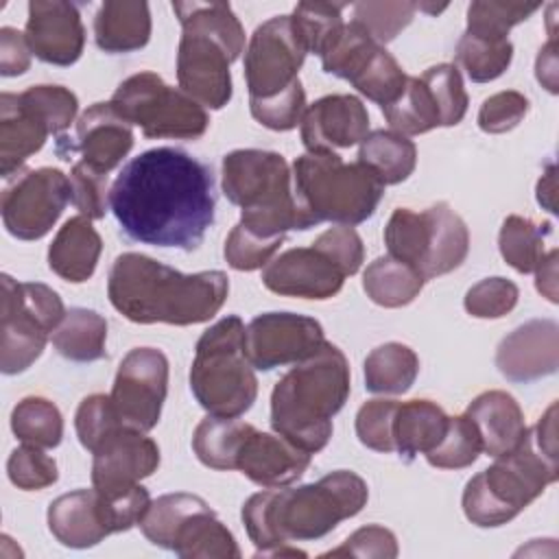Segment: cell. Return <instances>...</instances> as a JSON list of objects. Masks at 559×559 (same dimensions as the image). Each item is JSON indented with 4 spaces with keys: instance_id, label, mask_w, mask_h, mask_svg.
Segmentation results:
<instances>
[{
    "instance_id": "1",
    "label": "cell",
    "mask_w": 559,
    "mask_h": 559,
    "mask_svg": "<svg viewBox=\"0 0 559 559\" xmlns=\"http://www.w3.org/2000/svg\"><path fill=\"white\" fill-rule=\"evenodd\" d=\"M109 210L131 240L192 251L214 223L212 168L181 148L144 151L111 183Z\"/></svg>"
},
{
    "instance_id": "2",
    "label": "cell",
    "mask_w": 559,
    "mask_h": 559,
    "mask_svg": "<svg viewBox=\"0 0 559 559\" xmlns=\"http://www.w3.org/2000/svg\"><path fill=\"white\" fill-rule=\"evenodd\" d=\"M367 483L347 469H336L301 487H266L242 507V522L255 544V557H269L290 542L325 537L338 522L354 518L367 504Z\"/></svg>"
},
{
    "instance_id": "3",
    "label": "cell",
    "mask_w": 559,
    "mask_h": 559,
    "mask_svg": "<svg viewBox=\"0 0 559 559\" xmlns=\"http://www.w3.org/2000/svg\"><path fill=\"white\" fill-rule=\"evenodd\" d=\"M227 293L223 271L186 275L133 251L114 260L107 280L111 306L133 323H203L223 308Z\"/></svg>"
},
{
    "instance_id": "4",
    "label": "cell",
    "mask_w": 559,
    "mask_h": 559,
    "mask_svg": "<svg viewBox=\"0 0 559 559\" xmlns=\"http://www.w3.org/2000/svg\"><path fill=\"white\" fill-rule=\"evenodd\" d=\"M349 395L345 354L325 343L314 356L286 371L271 393V426L297 448L314 454L332 437V417Z\"/></svg>"
},
{
    "instance_id": "5",
    "label": "cell",
    "mask_w": 559,
    "mask_h": 559,
    "mask_svg": "<svg viewBox=\"0 0 559 559\" xmlns=\"http://www.w3.org/2000/svg\"><path fill=\"white\" fill-rule=\"evenodd\" d=\"M290 183L293 175L280 153L238 148L223 157V192L242 210L240 225L262 238L314 225L299 207Z\"/></svg>"
},
{
    "instance_id": "6",
    "label": "cell",
    "mask_w": 559,
    "mask_h": 559,
    "mask_svg": "<svg viewBox=\"0 0 559 559\" xmlns=\"http://www.w3.org/2000/svg\"><path fill=\"white\" fill-rule=\"evenodd\" d=\"M559 478V459L546 456L526 432L524 441L472 476L463 491L465 518L476 526H500L526 509Z\"/></svg>"
},
{
    "instance_id": "7",
    "label": "cell",
    "mask_w": 559,
    "mask_h": 559,
    "mask_svg": "<svg viewBox=\"0 0 559 559\" xmlns=\"http://www.w3.org/2000/svg\"><path fill=\"white\" fill-rule=\"evenodd\" d=\"M290 175L295 199L314 225H358L384 194L382 181L365 164H345L336 153H306L295 159Z\"/></svg>"
},
{
    "instance_id": "8",
    "label": "cell",
    "mask_w": 559,
    "mask_h": 559,
    "mask_svg": "<svg viewBox=\"0 0 559 559\" xmlns=\"http://www.w3.org/2000/svg\"><path fill=\"white\" fill-rule=\"evenodd\" d=\"M247 328L229 314L214 323L197 343L190 389L197 402L216 417H240L258 397V380L247 358Z\"/></svg>"
},
{
    "instance_id": "9",
    "label": "cell",
    "mask_w": 559,
    "mask_h": 559,
    "mask_svg": "<svg viewBox=\"0 0 559 559\" xmlns=\"http://www.w3.org/2000/svg\"><path fill=\"white\" fill-rule=\"evenodd\" d=\"M384 245L391 258L430 280L454 271L465 260L469 231L448 203H435L424 212L397 207L384 227Z\"/></svg>"
},
{
    "instance_id": "10",
    "label": "cell",
    "mask_w": 559,
    "mask_h": 559,
    "mask_svg": "<svg viewBox=\"0 0 559 559\" xmlns=\"http://www.w3.org/2000/svg\"><path fill=\"white\" fill-rule=\"evenodd\" d=\"M66 310L61 297L39 282H15L2 275L0 297V369L7 376L28 369L44 352L48 334Z\"/></svg>"
},
{
    "instance_id": "11",
    "label": "cell",
    "mask_w": 559,
    "mask_h": 559,
    "mask_svg": "<svg viewBox=\"0 0 559 559\" xmlns=\"http://www.w3.org/2000/svg\"><path fill=\"white\" fill-rule=\"evenodd\" d=\"M109 103L120 118L140 127L146 138L197 140L210 124L203 105L166 85L155 72H138L124 79Z\"/></svg>"
},
{
    "instance_id": "12",
    "label": "cell",
    "mask_w": 559,
    "mask_h": 559,
    "mask_svg": "<svg viewBox=\"0 0 559 559\" xmlns=\"http://www.w3.org/2000/svg\"><path fill=\"white\" fill-rule=\"evenodd\" d=\"M70 201V181L59 168L20 170L2 190V223L20 240L46 236Z\"/></svg>"
},
{
    "instance_id": "13",
    "label": "cell",
    "mask_w": 559,
    "mask_h": 559,
    "mask_svg": "<svg viewBox=\"0 0 559 559\" xmlns=\"http://www.w3.org/2000/svg\"><path fill=\"white\" fill-rule=\"evenodd\" d=\"M308 50L297 37L290 15H277L260 24L245 52V79L249 100L273 98L299 81V68Z\"/></svg>"
},
{
    "instance_id": "14",
    "label": "cell",
    "mask_w": 559,
    "mask_h": 559,
    "mask_svg": "<svg viewBox=\"0 0 559 559\" xmlns=\"http://www.w3.org/2000/svg\"><path fill=\"white\" fill-rule=\"evenodd\" d=\"M166 391V356L155 347H135L122 358L109 397L122 426L148 432L159 421Z\"/></svg>"
},
{
    "instance_id": "15",
    "label": "cell",
    "mask_w": 559,
    "mask_h": 559,
    "mask_svg": "<svg viewBox=\"0 0 559 559\" xmlns=\"http://www.w3.org/2000/svg\"><path fill=\"white\" fill-rule=\"evenodd\" d=\"M323 328L317 319L295 312L258 314L245 334L247 358L255 369L271 371L297 365L314 356L325 345Z\"/></svg>"
},
{
    "instance_id": "16",
    "label": "cell",
    "mask_w": 559,
    "mask_h": 559,
    "mask_svg": "<svg viewBox=\"0 0 559 559\" xmlns=\"http://www.w3.org/2000/svg\"><path fill=\"white\" fill-rule=\"evenodd\" d=\"M236 59L216 37L197 28H183L177 50V81L181 92L203 107H225L231 98L229 63Z\"/></svg>"
},
{
    "instance_id": "17",
    "label": "cell",
    "mask_w": 559,
    "mask_h": 559,
    "mask_svg": "<svg viewBox=\"0 0 559 559\" xmlns=\"http://www.w3.org/2000/svg\"><path fill=\"white\" fill-rule=\"evenodd\" d=\"M92 454V485L107 496L133 489L159 465L157 443L127 426L111 432Z\"/></svg>"
},
{
    "instance_id": "18",
    "label": "cell",
    "mask_w": 559,
    "mask_h": 559,
    "mask_svg": "<svg viewBox=\"0 0 559 559\" xmlns=\"http://www.w3.org/2000/svg\"><path fill=\"white\" fill-rule=\"evenodd\" d=\"M48 528L57 542L70 548H90L107 535L120 533L111 498L96 487L76 489L52 500Z\"/></svg>"
},
{
    "instance_id": "19",
    "label": "cell",
    "mask_w": 559,
    "mask_h": 559,
    "mask_svg": "<svg viewBox=\"0 0 559 559\" xmlns=\"http://www.w3.org/2000/svg\"><path fill=\"white\" fill-rule=\"evenodd\" d=\"M343 282L345 273L314 247L288 249L262 271V284L271 293L301 299H330Z\"/></svg>"
},
{
    "instance_id": "20",
    "label": "cell",
    "mask_w": 559,
    "mask_h": 559,
    "mask_svg": "<svg viewBox=\"0 0 559 559\" xmlns=\"http://www.w3.org/2000/svg\"><path fill=\"white\" fill-rule=\"evenodd\" d=\"M369 114L352 94H330L306 107L301 116V142L308 153H334L367 138Z\"/></svg>"
},
{
    "instance_id": "21",
    "label": "cell",
    "mask_w": 559,
    "mask_h": 559,
    "mask_svg": "<svg viewBox=\"0 0 559 559\" xmlns=\"http://www.w3.org/2000/svg\"><path fill=\"white\" fill-rule=\"evenodd\" d=\"M26 41L31 52L52 66H72L85 46L79 9L63 0L28 2Z\"/></svg>"
},
{
    "instance_id": "22",
    "label": "cell",
    "mask_w": 559,
    "mask_h": 559,
    "mask_svg": "<svg viewBox=\"0 0 559 559\" xmlns=\"http://www.w3.org/2000/svg\"><path fill=\"white\" fill-rule=\"evenodd\" d=\"M500 373L511 382H531L557 371L559 325L550 319H533L504 336L496 352Z\"/></svg>"
},
{
    "instance_id": "23",
    "label": "cell",
    "mask_w": 559,
    "mask_h": 559,
    "mask_svg": "<svg viewBox=\"0 0 559 559\" xmlns=\"http://www.w3.org/2000/svg\"><path fill=\"white\" fill-rule=\"evenodd\" d=\"M310 456L282 435L253 428L238 452L236 469L260 487H286L308 469Z\"/></svg>"
},
{
    "instance_id": "24",
    "label": "cell",
    "mask_w": 559,
    "mask_h": 559,
    "mask_svg": "<svg viewBox=\"0 0 559 559\" xmlns=\"http://www.w3.org/2000/svg\"><path fill=\"white\" fill-rule=\"evenodd\" d=\"M50 124L37 105L22 92L0 96V173L11 177L37 153L50 135Z\"/></svg>"
},
{
    "instance_id": "25",
    "label": "cell",
    "mask_w": 559,
    "mask_h": 559,
    "mask_svg": "<svg viewBox=\"0 0 559 559\" xmlns=\"http://www.w3.org/2000/svg\"><path fill=\"white\" fill-rule=\"evenodd\" d=\"M76 146L90 168L107 175L131 151L133 131L111 103H94L76 122Z\"/></svg>"
},
{
    "instance_id": "26",
    "label": "cell",
    "mask_w": 559,
    "mask_h": 559,
    "mask_svg": "<svg viewBox=\"0 0 559 559\" xmlns=\"http://www.w3.org/2000/svg\"><path fill=\"white\" fill-rule=\"evenodd\" d=\"M465 417L474 424L483 452L500 456L515 450L528 428L520 404L507 391H485L465 411Z\"/></svg>"
},
{
    "instance_id": "27",
    "label": "cell",
    "mask_w": 559,
    "mask_h": 559,
    "mask_svg": "<svg viewBox=\"0 0 559 559\" xmlns=\"http://www.w3.org/2000/svg\"><path fill=\"white\" fill-rule=\"evenodd\" d=\"M103 242L92 221L83 214L72 216L57 231L48 247V266L61 280L81 284L94 275Z\"/></svg>"
},
{
    "instance_id": "28",
    "label": "cell",
    "mask_w": 559,
    "mask_h": 559,
    "mask_svg": "<svg viewBox=\"0 0 559 559\" xmlns=\"http://www.w3.org/2000/svg\"><path fill=\"white\" fill-rule=\"evenodd\" d=\"M151 13L146 2L109 0L94 17V39L105 52H131L146 46Z\"/></svg>"
},
{
    "instance_id": "29",
    "label": "cell",
    "mask_w": 559,
    "mask_h": 559,
    "mask_svg": "<svg viewBox=\"0 0 559 559\" xmlns=\"http://www.w3.org/2000/svg\"><path fill=\"white\" fill-rule=\"evenodd\" d=\"M450 417L430 400L397 404L393 417V445L406 461L430 452L445 435Z\"/></svg>"
},
{
    "instance_id": "30",
    "label": "cell",
    "mask_w": 559,
    "mask_h": 559,
    "mask_svg": "<svg viewBox=\"0 0 559 559\" xmlns=\"http://www.w3.org/2000/svg\"><path fill=\"white\" fill-rule=\"evenodd\" d=\"M170 550L179 557L194 559H236L240 557V548L227 526L216 518V513L205 504L194 511L175 533Z\"/></svg>"
},
{
    "instance_id": "31",
    "label": "cell",
    "mask_w": 559,
    "mask_h": 559,
    "mask_svg": "<svg viewBox=\"0 0 559 559\" xmlns=\"http://www.w3.org/2000/svg\"><path fill=\"white\" fill-rule=\"evenodd\" d=\"M358 162L365 164L380 181L382 186H393L415 170L417 164V148L415 144L397 133V131H371L360 142Z\"/></svg>"
},
{
    "instance_id": "32",
    "label": "cell",
    "mask_w": 559,
    "mask_h": 559,
    "mask_svg": "<svg viewBox=\"0 0 559 559\" xmlns=\"http://www.w3.org/2000/svg\"><path fill=\"white\" fill-rule=\"evenodd\" d=\"M253 430L238 417L207 415L192 435V448L199 461L212 469H236L238 452Z\"/></svg>"
},
{
    "instance_id": "33",
    "label": "cell",
    "mask_w": 559,
    "mask_h": 559,
    "mask_svg": "<svg viewBox=\"0 0 559 559\" xmlns=\"http://www.w3.org/2000/svg\"><path fill=\"white\" fill-rule=\"evenodd\" d=\"M419 373L417 354L402 343H384L365 358V386L371 393H406Z\"/></svg>"
},
{
    "instance_id": "34",
    "label": "cell",
    "mask_w": 559,
    "mask_h": 559,
    "mask_svg": "<svg viewBox=\"0 0 559 559\" xmlns=\"http://www.w3.org/2000/svg\"><path fill=\"white\" fill-rule=\"evenodd\" d=\"M107 321L103 314L87 308L66 312L59 328L52 332L55 349L74 362H92L105 356Z\"/></svg>"
},
{
    "instance_id": "35",
    "label": "cell",
    "mask_w": 559,
    "mask_h": 559,
    "mask_svg": "<svg viewBox=\"0 0 559 559\" xmlns=\"http://www.w3.org/2000/svg\"><path fill=\"white\" fill-rule=\"evenodd\" d=\"M424 277L406 262L391 255L373 260L362 273V288L367 297L384 308H400L411 304L424 288Z\"/></svg>"
},
{
    "instance_id": "36",
    "label": "cell",
    "mask_w": 559,
    "mask_h": 559,
    "mask_svg": "<svg viewBox=\"0 0 559 559\" xmlns=\"http://www.w3.org/2000/svg\"><path fill=\"white\" fill-rule=\"evenodd\" d=\"M382 114L391 124V131L402 135H419L441 127L437 103L419 76H408L400 98L382 107Z\"/></svg>"
},
{
    "instance_id": "37",
    "label": "cell",
    "mask_w": 559,
    "mask_h": 559,
    "mask_svg": "<svg viewBox=\"0 0 559 559\" xmlns=\"http://www.w3.org/2000/svg\"><path fill=\"white\" fill-rule=\"evenodd\" d=\"M550 234V225H537L531 218L511 214L504 218L498 236L500 255L518 273H533L544 260V242Z\"/></svg>"
},
{
    "instance_id": "38",
    "label": "cell",
    "mask_w": 559,
    "mask_h": 559,
    "mask_svg": "<svg viewBox=\"0 0 559 559\" xmlns=\"http://www.w3.org/2000/svg\"><path fill=\"white\" fill-rule=\"evenodd\" d=\"M181 28H197L221 39L236 57L245 50V31L227 2H173Z\"/></svg>"
},
{
    "instance_id": "39",
    "label": "cell",
    "mask_w": 559,
    "mask_h": 559,
    "mask_svg": "<svg viewBox=\"0 0 559 559\" xmlns=\"http://www.w3.org/2000/svg\"><path fill=\"white\" fill-rule=\"evenodd\" d=\"M13 435L28 445L57 448L63 437V419L59 408L46 397H24L11 413Z\"/></svg>"
},
{
    "instance_id": "40",
    "label": "cell",
    "mask_w": 559,
    "mask_h": 559,
    "mask_svg": "<svg viewBox=\"0 0 559 559\" xmlns=\"http://www.w3.org/2000/svg\"><path fill=\"white\" fill-rule=\"evenodd\" d=\"M380 48V44L358 24H343L341 31L321 50V63L328 74L352 81L354 74L367 63V59Z\"/></svg>"
},
{
    "instance_id": "41",
    "label": "cell",
    "mask_w": 559,
    "mask_h": 559,
    "mask_svg": "<svg viewBox=\"0 0 559 559\" xmlns=\"http://www.w3.org/2000/svg\"><path fill=\"white\" fill-rule=\"evenodd\" d=\"M511 57L513 44L509 39H491L465 31L456 44V61L474 83L498 79L509 68Z\"/></svg>"
},
{
    "instance_id": "42",
    "label": "cell",
    "mask_w": 559,
    "mask_h": 559,
    "mask_svg": "<svg viewBox=\"0 0 559 559\" xmlns=\"http://www.w3.org/2000/svg\"><path fill=\"white\" fill-rule=\"evenodd\" d=\"M205 504L207 502L203 498L192 493H166L148 504L144 518L140 520V528L151 544L170 550L177 528Z\"/></svg>"
},
{
    "instance_id": "43",
    "label": "cell",
    "mask_w": 559,
    "mask_h": 559,
    "mask_svg": "<svg viewBox=\"0 0 559 559\" xmlns=\"http://www.w3.org/2000/svg\"><path fill=\"white\" fill-rule=\"evenodd\" d=\"M406 81L408 76L400 68V63L380 46L349 83L369 100L378 103L380 107H386L400 98V94L406 87Z\"/></svg>"
},
{
    "instance_id": "44",
    "label": "cell",
    "mask_w": 559,
    "mask_h": 559,
    "mask_svg": "<svg viewBox=\"0 0 559 559\" xmlns=\"http://www.w3.org/2000/svg\"><path fill=\"white\" fill-rule=\"evenodd\" d=\"M341 2H299L290 15L293 28L308 52L321 55L325 44L341 31L343 22Z\"/></svg>"
},
{
    "instance_id": "45",
    "label": "cell",
    "mask_w": 559,
    "mask_h": 559,
    "mask_svg": "<svg viewBox=\"0 0 559 559\" xmlns=\"http://www.w3.org/2000/svg\"><path fill=\"white\" fill-rule=\"evenodd\" d=\"M539 9L537 2H498V0H478L467 9V33L483 35L491 39H509V31L528 20Z\"/></svg>"
},
{
    "instance_id": "46",
    "label": "cell",
    "mask_w": 559,
    "mask_h": 559,
    "mask_svg": "<svg viewBox=\"0 0 559 559\" xmlns=\"http://www.w3.org/2000/svg\"><path fill=\"white\" fill-rule=\"evenodd\" d=\"M480 452H483V445L474 424L465 415H459V417H450L443 439L424 456L432 467L463 469L472 465Z\"/></svg>"
},
{
    "instance_id": "47",
    "label": "cell",
    "mask_w": 559,
    "mask_h": 559,
    "mask_svg": "<svg viewBox=\"0 0 559 559\" xmlns=\"http://www.w3.org/2000/svg\"><path fill=\"white\" fill-rule=\"evenodd\" d=\"M419 79L437 103L441 127L459 124L467 111V94L459 68L452 63H439L428 68Z\"/></svg>"
},
{
    "instance_id": "48",
    "label": "cell",
    "mask_w": 559,
    "mask_h": 559,
    "mask_svg": "<svg viewBox=\"0 0 559 559\" xmlns=\"http://www.w3.org/2000/svg\"><path fill=\"white\" fill-rule=\"evenodd\" d=\"M415 11V2H358L354 4V22L378 44H386L411 24Z\"/></svg>"
},
{
    "instance_id": "49",
    "label": "cell",
    "mask_w": 559,
    "mask_h": 559,
    "mask_svg": "<svg viewBox=\"0 0 559 559\" xmlns=\"http://www.w3.org/2000/svg\"><path fill=\"white\" fill-rule=\"evenodd\" d=\"M74 428L81 445L94 452L111 432L122 428V421L114 408L111 397L103 393H94L79 404Z\"/></svg>"
},
{
    "instance_id": "50",
    "label": "cell",
    "mask_w": 559,
    "mask_h": 559,
    "mask_svg": "<svg viewBox=\"0 0 559 559\" xmlns=\"http://www.w3.org/2000/svg\"><path fill=\"white\" fill-rule=\"evenodd\" d=\"M284 242V236L280 238H262L258 234H253L251 229H247L245 225H236L227 240H225V260L231 269L236 271H253V269H262L266 266L275 251L280 249V245Z\"/></svg>"
},
{
    "instance_id": "51",
    "label": "cell",
    "mask_w": 559,
    "mask_h": 559,
    "mask_svg": "<svg viewBox=\"0 0 559 559\" xmlns=\"http://www.w3.org/2000/svg\"><path fill=\"white\" fill-rule=\"evenodd\" d=\"M9 480L24 491H37L57 480V463L37 445L15 448L7 461Z\"/></svg>"
},
{
    "instance_id": "52",
    "label": "cell",
    "mask_w": 559,
    "mask_h": 559,
    "mask_svg": "<svg viewBox=\"0 0 559 559\" xmlns=\"http://www.w3.org/2000/svg\"><path fill=\"white\" fill-rule=\"evenodd\" d=\"M520 290L507 277H487L465 293V310L478 319H500L518 304Z\"/></svg>"
},
{
    "instance_id": "53",
    "label": "cell",
    "mask_w": 559,
    "mask_h": 559,
    "mask_svg": "<svg viewBox=\"0 0 559 559\" xmlns=\"http://www.w3.org/2000/svg\"><path fill=\"white\" fill-rule=\"evenodd\" d=\"M249 109L262 127L273 131H290L301 122L306 111V92L297 81L293 87L273 98L249 100Z\"/></svg>"
},
{
    "instance_id": "54",
    "label": "cell",
    "mask_w": 559,
    "mask_h": 559,
    "mask_svg": "<svg viewBox=\"0 0 559 559\" xmlns=\"http://www.w3.org/2000/svg\"><path fill=\"white\" fill-rule=\"evenodd\" d=\"M400 402L395 400H369L356 415V435L362 445L376 452H395L393 445V417Z\"/></svg>"
},
{
    "instance_id": "55",
    "label": "cell",
    "mask_w": 559,
    "mask_h": 559,
    "mask_svg": "<svg viewBox=\"0 0 559 559\" xmlns=\"http://www.w3.org/2000/svg\"><path fill=\"white\" fill-rule=\"evenodd\" d=\"M70 201L74 207L92 218H103L109 205V190H107V175L90 168L85 162L72 166L70 175Z\"/></svg>"
},
{
    "instance_id": "56",
    "label": "cell",
    "mask_w": 559,
    "mask_h": 559,
    "mask_svg": "<svg viewBox=\"0 0 559 559\" xmlns=\"http://www.w3.org/2000/svg\"><path fill=\"white\" fill-rule=\"evenodd\" d=\"M528 111V98L515 90L498 92L480 105L478 127L485 133H507L522 122Z\"/></svg>"
},
{
    "instance_id": "57",
    "label": "cell",
    "mask_w": 559,
    "mask_h": 559,
    "mask_svg": "<svg viewBox=\"0 0 559 559\" xmlns=\"http://www.w3.org/2000/svg\"><path fill=\"white\" fill-rule=\"evenodd\" d=\"M314 249L325 253L343 273L354 275L362 260H365V247L360 236L349 227V225H336L325 229L314 242Z\"/></svg>"
},
{
    "instance_id": "58",
    "label": "cell",
    "mask_w": 559,
    "mask_h": 559,
    "mask_svg": "<svg viewBox=\"0 0 559 559\" xmlns=\"http://www.w3.org/2000/svg\"><path fill=\"white\" fill-rule=\"evenodd\" d=\"M362 557V559H393L397 557L395 535L378 524H369L352 533L338 548L325 552L323 557Z\"/></svg>"
},
{
    "instance_id": "59",
    "label": "cell",
    "mask_w": 559,
    "mask_h": 559,
    "mask_svg": "<svg viewBox=\"0 0 559 559\" xmlns=\"http://www.w3.org/2000/svg\"><path fill=\"white\" fill-rule=\"evenodd\" d=\"M24 94L37 105V109L44 114V118L50 124L52 135L63 133L70 122L76 116L79 109V100L76 96L61 85H33L28 90H24Z\"/></svg>"
},
{
    "instance_id": "60",
    "label": "cell",
    "mask_w": 559,
    "mask_h": 559,
    "mask_svg": "<svg viewBox=\"0 0 559 559\" xmlns=\"http://www.w3.org/2000/svg\"><path fill=\"white\" fill-rule=\"evenodd\" d=\"M31 55L33 52L24 33L11 26L0 28V74L2 76H17L26 72L31 66Z\"/></svg>"
},
{
    "instance_id": "61",
    "label": "cell",
    "mask_w": 559,
    "mask_h": 559,
    "mask_svg": "<svg viewBox=\"0 0 559 559\" xmlns=\"http://www.w3.org/2000/svg\"><path fill=\"white\" fill-rule=\"evenodd\" d=\"M533 443L550 459H559L557 454V404L552 402L548 411L539 417L537 426L531 430Z\"/></svg>"
},
{
    "instance_id": "62",
    "label": "cell",
    "mask_w": 559,
    "mask_h": 559,
    "mask_svg": "<svg viewBox=\"0 0 559 559\" xmlns=\"http://www.w3.org/2000/svg\"><path fill=\"white\" fill-rule=\"evenodd\" d=\"M535 74H537V81L550 94L559 92V87H557V39H555V33L550 35V39L542 46V50L537 55Z\"/></svg>"
},
{
    "instance_id": "63",
    "label": "cell",
    "mask_w": 559,
    "mask_h": 559,
    "mask_svg": "<svg viewBox=\"0 0 559 559\" xmlns=\"http://www.w3.org/2000/svg\"><path fill=\"white\" fill-rule=\"evenodd\" d=\"M535 286L548 299L557 301V249H550L535 269Z\"/></svg>"
},
{
    "instance_id": "64",
    "label": "cell",
    "mask_w": 559,
    "mask_h": 559,
    "mask_svg": "<svg viewBox=\"0 0 559 559\" xmlns=\"http://www.w3.org/2000/svg\"><path fill=\"white\" fill-rule=\"evenodd\" d=\"M555 192H557L555 166L550 164L548 170L542 175V179H539V183H537V201H539L548 212H557V210H555Z\"/></svg>"
}]
</instances>
